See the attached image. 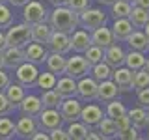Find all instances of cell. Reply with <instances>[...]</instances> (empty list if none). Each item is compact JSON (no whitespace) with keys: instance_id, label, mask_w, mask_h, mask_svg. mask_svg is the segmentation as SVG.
Here are the masks:
<instances>
[{"instance_id":"cell-61","label":"cell","mask_w":149,"mask_h":140,"mask_svg":"<svg viewBox=\"0 0 149 140\" xmlns=\"http://www.w3.org/2000/svg\"><path fill=\"white\" fill-rule=\"evenodd\" d=\"M0 2H6V0H0Z\"/></svg>"},{"instance_id":"cell-57","label":"cell","mask_w":149,"mask_h":140,"mask_svg":"<svg viewBox=\"0 0 149 140\" xmlns=\"http://www.w3.org/2000/svg\"><path fill=\"white\" fill-rule=\"evenodd\" d=\"M146 69L149 71V58H147V62H146Z\"/></svg>"},{"instance_id":"cell-22","label":"cell","mask_w":149,"mask_h":140,"mask_svg":"<svg viewBox=\"0 0 149 140\" xmlns=\"http://www.w3.org/2000/svg\"><path fill=\"white\" fill-rule=\"evenodd\" d=\"M110 30H112V34H114L116 41H125L127 36L134 30V26H132V22L129 21V17H121V19H114Z\"/></svg>"},{"instance_id":"cell-26","label":"cell","mask_w":149,"mask_h":140,"mask_svg":"<svg viewBox=\"0 0 149 140\" xmlns=\"http://www.w3.org/2000/svg\"><path fill=\"white\" fill-rule=\"evenodd\" d=\"M146 52H140V50H132L130 49V52H125V62L123 65L129 69H132V71H138V69L146 67Z\"/></svg>"},{"instance_id":"cell-43","label":"cell","mask_w":149,"mask_h":140,"mask_svg":"<svg viewBox=\"0 0 149 140\" xmlns=\"http://www.w3.org/2000/svg\"><path fill=\"white\" fill-rule=\"evenodd\" d=\"M65 6L71 8L73 11L80 13V11H84L86 8H90V0H67V2H65Z\"/></svg>"},{"instance_id":"cell-54","label":"cell","mask_w":149,"mask_h":140,"mask_svg":"<svg viewBox=\"0 0 149 140\" xmlns=\"http://www.w3.org/2000/svg\"><path fill=\"white\" fill-rule=\"evenodd\" d=\"M99 4H102V6H110L112 2H116V0H97Z\"/></svg>"},{"instance_id":"cell-9","label":"cell","mask_w":149,"mask_h":140,"mask_svg":"<svg viewBox=\"0 0 149 140\" xmlns=\"http://www.w3.org/2000/svg\"><path fill=\"white\" fill-rule=\"evenodd\" d=\"M97 86L99 82L93 77H80L77 80V97L82 101H95L97 99Z\"/></svg>"},{"instance_id":"cell-36","label":"cell","mask_w":149,"mask_h":140,"mask_svg":"<svg viewBox=\"0 0 149 140\" xmlns=\"http://www.w3.org/2000/svg\"><path fill=\"white\" fill-rule=\"evenodd\" d=\"M112 6V17L114 19H121V17H129L130 9H132V4L127 2V0H116V2L110 4Z\"/></svg>"},{"instance_id":"cell-55","label":"cell","mask_w":149,"mask_h":140,"mask_svg":"<svg viewBox=\"0 0 149 140\" xmlns=\"http://www.w3.org/2000/svg\"><path fill=\"white\" fill-rule=\"evenodd\" d=\"M143 32H146V36L149 37V21H147V24H146V26H143Z\"/></svg>"},{"instance_id":"cell-12","label":"cell","mask_w":149,"mask_h":140,"mask_svg":"<svg viewBox=\"0 0 149 140\" xmlns=\"http://www.w3.org/2000/svg\"><path fill=\"white\" fill-rule=\"evenodd\" d=\"M102 118H104V110H102L99 105L90 103V101H88L86 106H82L80 116H78V120H80L82 123H86L88 127H95Z\"/></svg>"},{"instance_id":"cell-23","label":"cell","mask_w":149,"mask_h":140,"mask_svg":"<svg viewBox=\"0 0 149 140\" xmlns=\"http://www.w3.org/2000/svg\"><path fill=\"white\" fill-rule=\"evenodd\" d=\"M65 62H67L65 54L52 52V50H50V52L47 54V58H45V65H47V69H49L50 73H54L56 77L63 75V71H65Z\"/></svg>"},{"instance_id":"cell-7","label":"cell","mask_w":149,"mask_h":140,"mask_svg":"<svg viewBox=\"0 0 149 140\" xmlns=\"http://www.w3.org/2000/svg\"><path fill=\"white\" fill-rule=\"evenodd\" d=\"M37 75H39V69H37V65L32 64V62H26V60L15 67V78H17V82H21L24 88L34 86Z\"/></svg>"},{"instance_id":"cell-60","label":"cell","mask_w":149,"mask_h":140,"mask_svg":"<svg viewBox=\"0 0 149 140\" xmlns=\"http://www.w3.org/2000/svg\"><path fill=\"white\" fill-rule=\"evenodd\" d=\"M127 2H130V4H132V0H127Z\"/></svg>"},{"instance_id":"cell-32","label":"cell","mask_w":149,"mask_h":140,"mask_svg":"<svg viewBox=\"0 0 149 140\" xmlns=\"http://www.w3.org/2000/svg\"><path fill=\"white\" fill-rule=\"evenodd\" d=\"M95 127H99V133H101L102 138H116V134H118L116 121L112 120V118H108V116H104V118H102Z\"/></svg>"},{"instance_id":"cell-19","label":"cell","mask_w":149,"mask_h":140,"mask_svg":"<svg viewBox=\"0 0 149 140\" xmlns=\"http://www.w3.org/2000/svg\"><path fill=\"white\" fill-rule=\"evenodd\" d=\"M90 34H91V43L99 45V47H102V49H106V47H110L112 43H116V37H114V34H112V30L106 28L104 24L95 28V30H91Z\"/></svg>"},{"instance_id":"cell-21","label":"cell","mask_w":149,"mask_h":140,"mask_svg":"<svg viewBox=\"0 0 149 140\" xmlns=\"http://www.w3.org/2000/svg\"><path fill=\"white\" fill-rule=\"evenodd\" d=\"M104 62L108 64L112 69L123 65V62H125V50L121 49L118 43H112L110 47L104 49Z\"/></svg>"},{"instance_id":"cell-44","label":"cell","mask_w":149,"mask_h":140,"mask_svg":"<svg viewBox=\"0 0 149 140\" xmlns=\"http://www.w3.org/2000/svg\"><path fill=\"white\" fill-rule=\"evenodd\" d=\"M49 138L50 140H69V134H67V131H65V129L58 127V129H52L49 133Z\"/></svg>"},{"instance_id":"cell-38","label":"cell","mask_w":149,"mask_h":140,"mask_svg":"<svg viewBox=\"0 0 149 140\" xmlns=\"http://www.w3.org/2000/svg\"><path fill=\"white\" fill-rule=\"evenodd\" d=\"M143 88H149V71L146 67L134 71V77H132V90H143Z\"/></svg>"},{"instance_id":"cell-56","label":"cell","mask_w":149,"mask_h":140,"mask_svg":"<svg viewBox=\"0 0 149 140\" xmlns=\"http://www.w3.org/2000/svg\"><path fill=\"white\" fill-rule=\"evenodd\" d=\"M4 67V60H2V50H0V69Z\"/></svg>"},{"instance_id":"cell-50","label":"cell","mask_w":149,"mask_h":140,"mask_svg":"<svg viewBox=\"0 0 149 140\" xmlns=\"http://www.w3.org/2000/svg\"><path fill=\"white\" fill-rule=\"evenodd\" d=\"M88 140H102V136H101V133H95V131H88Z\"/></svg>"},{"instance_id":"cell-48","label":"cell","mask_w":149,"mask_h":140,"mask_svg":"<svg viewBox=\"0 0 149 140\" xmlns=\"http://www.w3.org/2000/svg\"><path fill=\"white\" fill-rule=\"evenodd\" d=\"M30 140H49V133H47V131H36L34 134H32L30 136Z\"/></svg>"},{"instance_id":"cell-2","label":"cell","mask_w":149,"mask_h":140,"mask_svg":"<svg viewBox=\"0 0 149 140\" xmlns=\"http://www.w3.org/2000/svg\"><path fill=\"white\" fill-rule=\"evenodd\" d=\"M32 41V36H30V24H26L24 21L15 24L8 26V32H6V43L11 45V47H24Z\"/></svg>"},{"instance_id":"cell-53","label":"cell","mask_w":149,"mask_h":140,"mask_svg":"<svg viewBox=\"0 0 149 140\" xmlns=\"http://www.w3.org/2000/svg\"><path fill=\"white\" fill-rule=\"evenodd\" d=\"M50 2H52L54 6H65V2H67V0H50Z\"/></svg>"},{"instance_id":"cell-6","label":"cell","mask_w":149,"mask_h":140,"mask_svg":"<svg viewBox=\"0 0 149 140\" xmlns=\"http://www.w3.org/2000/svg\"><path fill=\"white\" fill-rule=\"evenodd\" d=\"M90 69H91V65L88 64V60L84 58V56H80V52H77L74 56L67 58L63 75H67V77H73L74 80H78L80 77H86V75L90 73Z\"/></svg>"},{"instance_id":"cell-4","label":"cell","mask_w":149,"mask_h":140,"mask_svg":"<svg viewBox=\"0 0 149 140\" xmlns=\"http://www.w3.org/2000/svg\"><path fill=\"white\" fill-rule=\"evenodd\" d=\"M104 22H106V15H104V11H101L99 8H86L84 11L78 13V26L86 28L88 32L102 26Z\"/></svg>"},{"instance_id":"cell-15","label":"cell","mask_w":149,"mask_h":140,"mask_svg":"<svg viewBox=\"0 0 149 140\" xmlns=\"http://www.w3.org/2000/svg\"><path fill=\"white\" fill-rule=\"evenodd\" d=\"M90 45H91V34L86 28H74L71 32V50L84 52Z\"/></svg>"},{"instance_id":"cell-33","label":"cell","mask_w":149,"mask_h":140,"mask_svg":"<svg viewBox=\"0 0 149 140\" xmlns=\"http://www.w3.org/2000/svg\"><path fill=\"white\" fill-rule=\"evenodd\" d=\"M112 71H114V69H112L110 65L104 62V60H102V62H99V64H95V65H91V69H90L91 77L95 78L97 82L106 80V78H112Z\"/></svg>"},{"instance_id":"cell-49","label":"cell","mask_w":149,"mask_h":140,"mask_svg":"<svg viewBox=\"0 0 149 140\" xmlns=\"http://www.w3.org/2000/svg\"><path fill=\"white\" fill-rule=\"evenodd\" d=\"M132 6H138V8H143L149 11V0H132Z\"/></svg>"},{"instance_id":"cell-31","label":"cell","mask_w":149,"mask_h":140,"mask_svg":"<svg viewBox=\"0 0 149 140\" xmlns=\"http://www.w3.org/2000/svg\"><path fill=\"white\" fill-rule=\"evenodd\" d=\"M41 105H43V108H58L60 103H62V97H60V93L54 90V88H50V90H43L41 93Z\"/></svg>"},{"instance_id":"cell-27","label":"cell","mask_w":149,"mask_h":140,"mask_svg":"<svg viewBox=\"0 0 149 140\" xmlns=\"http://www.w3.org/2000/svg\"><path fill=\"white\" fill-rule=\"evenodd\" d=\"M127 116L130 118V125H134L138 131L146 129L147 127V110L143 106H134V108L127 110Z\"/></svg>"},{"instance_id":"cell-13","label":"cell","mask_w":149,"mask_h":140,"mask_svg":"<svg viewBox=\"0 0 149 140\" xmlns=\"http://www.w3.org/2000/svg\"><path fill=\"white\" fill-rule=\"evenodd\" d=\"M22 52H24V60L26 62H32L36 65L39 64H45V58H47V49L43 43H36V41H30L28 45L22 47Z\"/></svg>"},{"instance_id":"cell-3","label":"cell","mask_w":149,"mask_h":140,"mask_svg":"<svg viewBox=\"0 0 149 140\" xmlns=\"http://www.w3.org/2000/svg\"><path fill=\"white\" fill-rule=\"evenodd\" d=\"M49 17V9L43 2L39 0H28V2L22 6V21L26 24H36V22H43Z\"/></svg>"},{"instance_id":"cell-52","label":"cell","mask_w":149,"mask_h":140,"mask_svg":"<svg viewBox=\"0 0 149 140\" xmlns=\"http://www.w3.org/2000/svg\"><path fill=\"white\" fill-rule=\"evenodd\" d=\"M9 4H11V6H19V8H22L24 6V4L28 2V0H8Z\"/></svg>"},{"instance_id":"cell-40","label":"cell","mask_w":149,"mask_h":140,"mask_svg":"<svg viewBox=\"0 0 149 140\" xmlns=\"http://www.w3.org/2000/svg\"><path fill=\"white\" fill-rule=\"evenodd\" d=\"M13 22V13L8 4L0 2V28H8Z\"/></svg>"},{"instance_id":"cell-51","label":"cell","mask_w":149,"mask_h":140,"mask_svg":"<svg viewBox=\"0 0 149 140\" xmlns=\"http://www.w3.org/2000/svg\"><path fill=\"white\" fill-rule=\"evenodd\" d=\"M6 47H8V43H6V32L0 30V50H4Z\"/></svg>"},{"instance_id":"cell-16","label":"cell","mask_w":149,"mask_h":140,"mask_svg":"<svg viewBox=\"0 0 149 140\" xmlns=\"http://www.w3.org/2000/svg\"><path fill=\"white\" fill-rule=\"evenodd\" d=\"M2 60H4V67L6 69H15L19 64L24 62V52H22V47H11L8 45L2 50Z\"/></svg>"},{"instance_id":"cell-14","label":"cell","mask_w":149,"mask_h":140,"mask_svg":"<svg viewBox=\"0 0 149 140\" xmlns=\"http://www.w3.org/2000/svg\"><path fill=\"white\" fill-rule=\"evenodd\" d=\"M132 77H134V71L125 67V65H119V67H116L112 71V80L118 84V88L123 92L132 90Z\"/></svg>"},{"instance_id":"cell-42","label":"cell","mask_w":149,"mask_h":140,"mask_svg":"<svg viewBox=\"0 0 149 140\" xmlns=\"http://www.w3.org/2000/svg\"><path fill=\"white\" fill-rule=\"evenodd\" d=\"M13 110H15V106H13L11 103L8 101L6 93H4V92H0V116H9Z\"/></svg>"},{"instance_id":"cell-11","label":"cell","mask_w":149,"mask_h":140,"mask_svg":"<svg viewBox=\"0 0 149 140\" xmlns=\"http://www.w3.org/2000/svg\"><path fill=\"white\" fill-rule=\"evenodd\" d=\"M37 129H39V125H37L36 116H26V114H22L21 118L15 121V136H19V138L28 140Z\"/></svg>"},{"instance_id":"cell-18","label":"cell","mask_w":149,"mask_h":140,"mask_svg":"<svg viewBox=\"0 0 149 140\" xmlns=\"http://www.w3.org/2000/svg\"><path fill=\"white\" fill-rule=\"evenodd\" d=\"M54 90L60 93V97H73L77 95V80L73 77H67V75H60L56 78V84H54Z\"/></svg>"},{"instance_id":"cell-10","label":"cell","mask_w":149,"mask_h":140,"mask_svg":"<svg viewBox=\"0 0 149 140\" xmlns=\"http://www.w3.org/2000/svg\"><path fill=\"white\" fill-rule=\"evenodd\" d=\"M49 49L52 52H60V54H67L71 50V34H65V32H58L52 30L49 41H47Z\"/></svg>"},{"instance_id":"cell-24","label":"cell","mask_w":149,"mask_h":140,"mask_svg":"<svg viewBox=\"0 0 149 140\" xmlns=\"http://www.w3.org/2000/svg\"><path fill=\"white\" fill-rule=\"evenodd\" d=\"M125 41L129 43V47L132 50H140V52H147L149 50V37L142 30H132Z\"/></svg>"},{"instance_id":"cell-29","label":"cell","mask_w":149,"mask_h":140,"mask_svg":"<svg viewBox=\"0 0 149 140\" xmlns=\"http://www.w3.org/2000/svg\"><path fill=\"white\" fill-rule=\"evenodd\" d=\"M65 131H67V134H69V140H86L90 127H88L86 123H82V121L74 120V121H69V125H67Z\"/></svg>"},{"instance_id":"cell-41","label":"cell","mask_w":149,"mask_h":140,"mask_svg":"<svg viewBox=\"0 0 149 140\" xmlns=\"http://www.w3.org/2000/svg\"><path fill=\"white\" fill-rule=\"evenodd\" d=\"M116 138H121V140H138L140 138V131L134 127V125H130V127L123 129V131H118Z\"/></svg>"},{"instance_id":"cell-37","label":"cell","mask_w":149,"mask_h":140,"mask_svg":"<svg viewBox=\"0 0 149 140\" xmlns=\"http://www.w3.org/2000/svg\"><path fill=\"white\" fill-rule=\"evenodd\" d=\"M123 114H127V106H125L123 103L118 101V99L108 101V105H106V108H104V116H108V118L116 120L118 116H123Z\"/></svg>"},{"instance_id":"cell-1","label":"cell","mask_w":149,"mask_h":140,"mask_svg":"<svg viewBox=\"0 0 149 140\" xmlns=\"http://www.w3.org/2000/svg\"><path fill=\"white\" fill-rule=\"evenodd\" d=\"M47 19H49V24L52 26V30L58 32L71 34L74 28H78V13L67 6H54L52 11H49Z\"/></svg>"},{"instance_id":"cell-34","label":"cell","mask_w":149,"mask_h":140,"mask_svg":"<svg viewBox=\"0 0 149 140\" xmlns=\"http://www.w3.org/2000/svg\"><path fill=\"white\" fill-rule=\"evenodd\" d=\"M84 58L88 60L90 65H95V64H99V62L104 60V49L99 47V45H95V43H91L86 50H84Z\"/></svg>"},{"instance_id":"cell-45","label":"cell","mask_w":149,"mask_h":140,"mask_svg":"<svg viewBox=\"0 0 149 140\" xmlns=\"http://www.w3.org/2000/svg\"><path fill=\"white\" fill-rule=\"evenodd\" d=\"M138 103L143 108H149V88H143V90H138Z\"/></svg>"},{"instance_id":"cell-47","label":"cell","mask_w":149,"mask_h":140,"mask_svg":"<svg viewBox=\"0 0 149 140\" xmlns=\"http://www.w3.org/2000/svg\"><path fill=\"white\" fill-rule=\"evenodd\" d=\"M9 82H11V78H9V75L4 71V67H2V69H0V92L6 90V86Z\"/></svg>"},{"instance_id":"cell-35","label":"cell","mask_w":149,"mask_h":140,"mask_svg":"<svg viewBox=\"0 0 149 140\" xmlns=\"http://www.w3.org/2000/svg\"><path fill=\"white\" fill-rule=\"evenodd\" d=\"M15 138V121L8 116H0V140Z\"/></svg>"},{"instance_id":"cell-20","label":"cell","mask_w":149,"mask_h":140,"mask_svg":"<svg viewBox=\"0 0 149 140\" xmlns=\"http://www.w3.org/2000/svg\"><path fill=\"white\" fill-rule=\"evenodd\" d=\"M17 108L21 110V114H26V116H37L43 108L41 105V99L37 95H24L22 101L17 105Z\"/></svg>"},{"instance_id":"cell-25","label":"cell","mask_w":149,"mask_h":140,"mask_svg":"<svg viewBox=\"0 0 149 140\" xmlns=\"http://www.w3.org/2000/svg\"><path fill=\"white\" fill-rule=\"evenodd\" d=\"M50 34H52V26H50L47 21H43V22H36V24L30 26L32 41H36V43H43V45H47V41H49Z\"/></svg>"},{"instance_id":"cell-8","label":"cell","mask_w":149,"mask_h":140,"mask_svg":"<svg viewBox=\"0 0 149 140\" xmlns=\"http://www.w3.org/2000/svg\"><path fill=\"white\" fill-rule=\"evenodd\" d=\"M58 110H60V114H62L63 121H67V123H69V121L78 120L80 110H82V103H80V99H77V95L63 97L62 103H60V106H58Z\"/></svg>"},{"instance_id":"cell-5","label":"cell","mask_w":149,"mask_h":140,"mask_svg":"<svg viewBox=\"0 0 149 140\" xmlns=\"http://www.w3.org/2000/svg\"><path fill=\"white\" fill-rule=\"evenodd\" d=\"M36 118H37V125H39V129L47 131V133H50L52 129L62 127V125L65 123L58 108H41V112L36 116Z\"/></svg>"},{"instance_id":"cell-17","label":"cell","mask_w":149,"mask_h":140,"mask_svg":"<svg viewBox=\"0 0 149 140\" xmlns=\"http://www.w3.org/2000/svg\"><path fill=\"white\" fill-rule=\"evenodd\" d=\"M119 92L121 90L118 88V84L112 80V78H106V80H101L99 86H97V99L108 103L112 99H118Z\"/></svg>"},{"instance_id":"cell-28","label":"cell","mask_w":149,"mask_h":140,"mask_svg":"<svg viewBox=\"0 0 149 140\" xmlns=\"http://www.w3.org/2000/svg\"><path fill=\"white\" fill-rule=\"evenodd\" d=\"M4 93H6V97H8V101L11 103L13 106L17 108V105L22 101V97L26 95V92H24V86H22L21 82H9L8 86H6V90H4Z\"/></svg>"},{"instance_id":"cell-46","label":"cell","mask_w":149,"mask_h":140,"mask_svg":"<svg viewBox=\"0 0 149 140\" xmlns=\"http://www.w3.org/2000/svg\"><path fill=\"white\" fill-rule=\"evenodd\" d=\"M114 121H116V127H118V131H123V129L130 127V118H129L127 114H123V116H118V118H116Z\"/></svg>"},{"instance_id":"cell-30","label":"cell","mask_w":149,"mask_h":140,"mask_svg":"<svg viewBox=\"0 0 149 140\" xmlns=\"http://www.w3.org/2000/svg\"><path fill=\"white\" fill-rule=\"evenodd\" d=\"M129 21L132 22L134 28H143L149 21V11L143 9V8L132 6V9H130V13H129Z\"/></svg>"},{"instance_id":"cell-39","label":"cell","mask_w":149,"mask_h":140,"mask_svg":"<svg viewBox=\"0 0 149 140\" xmlns=\"http://www.w3.org/2000/svg\"><path fill=\"white\" fill-rule=\"evenodd\" d=\"M56 75L54 73H50L49 69H47L45 73H39L37 75V78H36V86L37 88H41V90H50V88H54V84H56Z\"/></svg>"},{"instance_id":"cell-59","label":"cell","mask_w":149,"mask_h":140,"mask_svg":"<svg viewBox=\"0 0 149 140\" xmlns=\"http://www.w3.org/2000/svg\"><path fill=\"white\" fill-rule=\"evenodd\" d=\"M147 138H149V125H147Z\"/></svg>"},{"instance_id":"cell-58","label":"cell","mask_w":149,"mask_h":140,"mask_svg":"<svg viewBox=\"0 0 149 140\" xmlns=\"http://www.w3.org/2000/svg\"><path fill=\"white\" fill-rule=\"evenodd\" d=\"M147 123H149V108H147Z\"/></svg>"}]
</instances>
